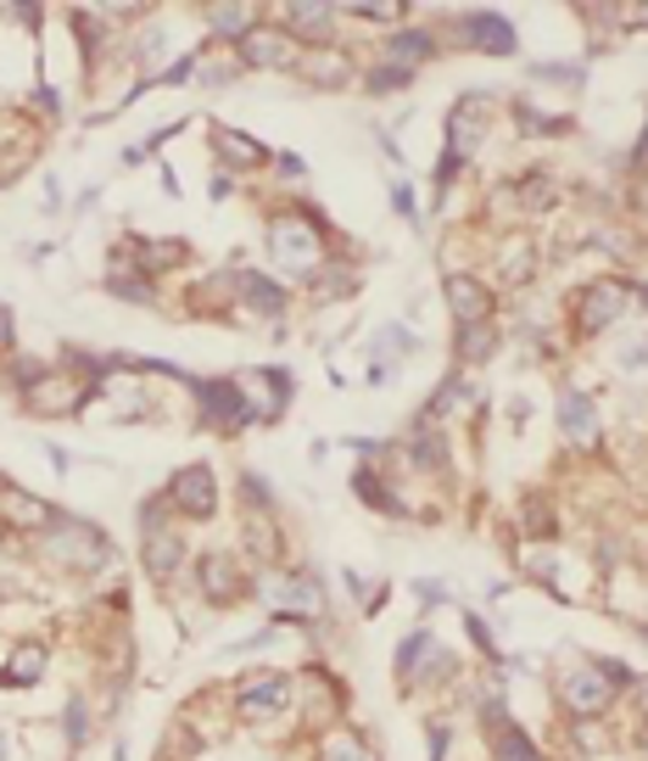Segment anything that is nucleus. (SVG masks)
Segmentation results:
<instances>
[{
  "mask_svg": "<svg viewBox=\"0 0 648 761\" xmlns=\"http://www.w3.org/2000/svg\"><path fill=\"white\" fill-rule=\"evenodd\" d=\"M45 554L67 571H102L113 560V543H102L96 527H78V521H56L45 538Z\"/></svg>",
  "mask_w": 648,
  "mask_h": 761,
  "instance_id": "obj_1",
  "label": "nucleus"
},
{
  "mask_svg": "<svg viewBox=\"0 0 648 761\" xmlns=\"http://www.w3.org/2000/svg\"><path fill=\"white\" fill-rule=\"evenodd\" d=\"M268 246H274V264H280L286 275H314V269H319V258H325L319 230H314V224H302V219H274Z\"/></svg>",
  "mask_w": 648,
  "mask_h": 761,
  "instance_id": "obj_2",
  "label": "nucleus"
},
{
  "mask_svg": "<svg viewBox=\"0 0 648 761\" xmlns=\"http://www.w3.org/2000/svg\"><path fill=\"white\" fill-rule=\"evenodd\" d=\"M487 118H492V96H465V102L453 107V118H447V162H442V175H447L453 162H465V157L476 151Z\"/></svg>",
  "mask_w": 648,
  "mask_h": 761,
  "instance_id": "obj_3",
  "label": "nucleus"
},
{
  "mask_svg": "<svg viewBox=\"0 0 648 761\" xmlns=\"http://www.w3.org/2000/svg\"><path fill=\"white\" fill-rule=\"evenodd\" d=\"M626 308H631V286L626 281H593L582 292V330H609Z\"/></svg>",
  "mask_w": 648,
  "mask_h": 761,
  "instance_id": "obj_4",
  "label": "nucleus"
},
{
  "mask_svg": "<svg viewBox=\"0 0 648 761\" xmlns=\"http://www.w3.org/2000/svg\"><path fill=\"white\" fill-rule=\"evenodd\" d=\"M615 700V678L598 666H587V672H565V706L576 711V717H593V711H604Z\"/></svg>",
  "mask_w": 648,
  "mask_h": 761,
  "instance_id": "obj_5",
  "label": "nucleus"
},
{
  "mask_svg": "<svg viewBox=\"0 0 648 761\" xmlns=\"http://www.w3.org/2000/svg\"><path fill=\"white\" fill-rule=\"evenodd\" d=\"M173 510L196 516V521H208L219 510V493H213V471L208 465H191V471L173 476Z\"/></svg>",
  "mask_w": 648,
  "mask_h": 761,
  "instance_id": "obj_6",
  "label": "nucleus"
},
{
  "mask_svg": "<svg viewBox=\"0 0 648 761\" xmlns=\"http://www.w3.org/2000/svg\"><path fill=\"white\" fill-rule=\"evenodd\" d=\"M268 605L274 611H302V616H314V611H325V588L314 582V577H274L268 588Z\"/></svg>",
  "mask_w": 648,
  "mask_h": 761,
  "instance_id": "obj_7",
  "label": "nucleus"
},
{
  "mask_svg": "<svg viewBox=\"0 0 648 761\" xmlns=\"http://www.w3.org/2000/svg\"><path fill=\"white\" fill-rule=\"evenodd\" d=\"M241 62H252V67H291V62H297L291 34H286V29H246Z\"/></svg>",
  "mask_w": 648,
  "mask_h": 761,
  "instance_id": "obj_8",
  "label": "nucleus"
},
{
  "mask_svg": "<svg viewBox=\"0 0 648 761\" xmlns=\"http://www.w3.org/2000/svg\"><path fill=\"white\" fill-rule=\"evenodd\" d=\"M0 516H7L12 527H23V532H51V527H56L51 504H40V498L23 493V487H0Z\"/></svg>",
  "mask_w": 648,
  "mask_h": 761,
  "instance_id": "obj_9",
  "label": "nucleus"
},
{
  "mask_svg": "<svg viewBox=\"0 0 648 761\" xmlns=\"http://www.w3.org/2000/svg\"><path fill=\"white\" fill-rule=\"evenodd\" d=\"M447 303H453L458 325H487L492 319V292L470 275H447Z\"/></svg>",
  "mask_w": 648,
  "mask_h": 761,
  "instance_id": "obj_10",
  "label": "nucleus"
},
{
  "mask_svg": "<svg viewBox=\"0 0 648 761\" xmlns=\"http://www.w3.org/2000/svg\"><path fill=\"white\" fill-rule=\"evenodd\" d=\"M286 695H291V684L274 672V678H263V684H246L241 695H235V711L246 717V722H263V717H274L286 706Z\"/></svg>",
  "mask_w": 648,
  "mask_h": 761,
  "instance_id": "obj_11",
  "label": "nucleus"
},
{
  "mask_svg": "<svg viewBox=\"0 0 648 761\" xmlns=\"http://www.w3.org/2000/svg\"><path fill=\"white\" fill-rule=\"evenodd\" d=\"M560 432H565L576 448H593V443H598V409H593V398H582V392H565V398H560Z\"/></svg>",
  "mask_w": 648,
  "mask_h": 761,
  "instance_id": "obj_12",
  "label": "nucleus"
},
{
  "mask_svg": "<svg viewBox=\"0 0 648 761\" xmlns=\"http://www.w3.org/2000/svg\"><path fill=\"white\" fill-rule=\"evenodd\" d=\"M202 594H208L213 605H230V600L246 594V588H241V571H235L230 554H208V560H202Z\"/></svg>",
  "mask_w": 648,
  "mask_h": 761,
  "instance_id": "obj_13",
  "label": "nucleus"
},
{
  "mask_svg": "<svg viewBox=\"0 0 648 761\" xmlns=\"http://www.w3.org/2000/svg\"><path fill=\"white\" fill-rule=\"evenodd\" d=\"M458 29H465L476 40V51H492V56H509L514 51V29L492 12H470V18H458Z\"/></svg>",
  "mask_w": 648,
  "mask_h": 761,
  "instance_id": "obj_14",
  "label": "nucleus"
},
{
  "mask_svg": "<svg viewBox=\"0 0 648 761\" xmlns=\"http://www.w3.org/2000/svg\"><path fill=\"white\" fill-rule=\"evenodd\" d=\"M487 728H492V750H498V761H537V750H531V739L503 717V711H492L487 717Z\"/></svg>",
  "mask_w": 648,
  "mask_h": 761,
  "instance_id": "obj_15",
  "label": "nucleus"
},
{
  "mask_svg": "<svg viewBox=\"0 0 648 761\" xmlns=\"http://www.w3.org/2000/svg\"><path fill=\"white\" fill-rule=\"evenodd\" d=\"M173 566H179V538H173L168 527H151V532H146V571H151L157 582H168Z\"/></svg>",
  "mask_w": 648,
  "mask_h": 761,
  "instance_id": "obj_16",
  "label": "nucleus"
},
{
  "mask_svg": "<svg viewBox=\"0 0 648 761\" xmlns=\"http://www.w3.org/2000/svg\"><path fill=\"white\" fill-rule=\"evenodd\" d=\"M302 73H308L314 84H347V78H352V62H347L341 51H325V45H319V51L302 56Z\"/></svg>",
  "mask_w": 648,
  "mask_h": 761,
  "instance_id": "obj_17",
  "label": "nucleus"
},
{
  "mask_svg": "<svg viewBox=\"0 0 648 761\" xmlns=\"http://www.w3.org/2000/svg\"><path fill=\"white\" fill-rule=\"evenodd\" d=\"M202 398H208V414L219 420V426H241V420H246V409H241V387H235V381L202 387Z\"/></svg>",
  "mask_w": 648,
  "mask_h": 761,
  "instance_id": "obj_18",
  "label": "nucleus"
},
{
  "mask_svg": "<svg viewBox=\"0 0 648 761\" xmlns=\"http://www.w3.org/2000/svg\"><path fill=\"white\" fill-rule=\"evenodd\" d=\"M40 672H45V649L40 644H18L12 660H7V684H40Z\"/></svg>",
  "mask_w": 648,
  "mask_h": 761,
  "instance_id": "obj_19",
  "label": "nucleus"
},
{
  "mask_svg": "<svg viewBox=\"0 0 648 761\" xmlns=\"http://www.w3.org/2000/svg\"><path fill=\"white\" fill-rule=\"evenodd\" d=\"M436 45H431V34L425 29H414V34H397L392 45H386V56H392V67H408V62H425ZM414 73V67H408Z\"/></svg>",
  "mask_w": 648,
  "mask_h": 761,
  "instance_id": "obj_20",
  "label": "nucleus"
},
{
  "mask_svg": "<svg viewBox=\"0 0 648 761\" xmlns=\"http://www.w3.org/2000/svg\"><path fill=\"white\" fill-rule=\"evenodd\" d=\"M235 286H241V297H246V303H252L257 314H280V292H274V286H268L263 275L241 269V275H235Z\"/></svg>",
  "mask_w": 648,
  "mask_h": 761,
  "instance_id": "obj_21",
  "label": "nucleus"
},
{
  "mask_svg": "<svg viewBox=\"0 0 648 761\" xmlns=\"http://www.w3.org/2000/svg\"><path fill=\"white\" fill-rule=\"evenodd\" d=\"M492 353V325H458V359L481 364Z\"/></svg>",
  "mask_w": 648,
  "mask_h": 761,
  "instance_id": "obj_22",
  "label": "nucleus"
},
{
  "mask_svg": "<svg viewBox=\"0 0 648 761\" xmlns=\"http://www.w3.org/2000/svg\"><path fill=\"white\" fill-rule=\"evenodd\" d=\"M219 151H224L230 162H241V168H257V162H263V146L246 140V135H235V129H219Z\"/></svg>",
  "mask_w": 648,
  "mask_h": 761,
  "instance_id": "obj_23",
  "label": "nucleus"
},
{
  "mask_svg": "<svg viewBox=\"0 0 648 761\" xmlns=\"http://www.w3.org/2000/svg\"><path fill=\"white\" fill-rule=\"evenodd\" d=\"M286 23L302 29V34H314V40H325V29H330V7H286Z\"/></svg>",
  "mask_w": 648,
  "mask_h": 761,
  "instance_id": "obj_24",
  "label": "nucleus"
},
{
  "mask_svg": "<svg viewBox=\"0 0 648 761\" xmlns=\"http://www.w3.org/2000/svg\"><path fill=\"white\" fill-rule=\"evenodd\" d=\"M325 761H369V750H363L358 733H330L325 739Z\"/></svg>",
  "mask_w": 648,
  "mask_h": 761,
  "instance_id": "obj_25",
  "label": "nucleus"
},
{
  "mask_svg": "<svg viewBox=\"0 0 648 761\" xmlns=\"http://www.w3.org/2000/svg\"><path fill=\"white\" fill-rule=\"evenodd\" d=\"M208 23L219 34H241L246 40V7H208Z\"/></svg>",
  "mask_w": 648,
  "mask_h": 761,
  "instance_id": "obj_26",
  "label": "nucleus"
},
{
  "mask_svg": "<svg viewBox=\"0 0 648 761\" xmlns=\"http://www.w3.org/2000/svg\"><path fill=\"white\" fill-rule=\"evenodd\" d=\"M408 78H414L408 67H392V62H386V67H375V73H369V91H375V96H392V91H403Z\"/></svg>",
  "mask_w": 648,
  "mask_h": 761,
  "instance_id": "obj_27",
  "label": "nucleus"
},
{
  "mask_svg": "<svg viewBox=\"0 0 648 761\" xmlns=\"http://www.w3.org/2000/svg\"><path fill=\"white\" fill-rule=\"evenodd\" d=\"M184 258V241H157V246H146V264H179Z\"/></svg>",
  "mask_w": 648,
  "mask_h": 761,
  "instance_id": "obj_28",
  "label": "nucleus"
},
{
  "mask_svg": "<svg viewBox=\"0 0 648 761\" xmlns=\"http://www.w3.org/2000/svg\"><path fill=\"white\" fill-rule=\"evenodd\" d=\"M252 549H257V554H274V527H268V521H252Z\"/></svg>",
  "mask_w": 648,
  "mask_h": 761,
  "instance_id": "obj_29",
  "label": "nucleus"
},
{
  "mask_svg": "<svg viewBox=\"0 0 648 761\" xmlns=\"http://www.w3.org/2000/svg\"><path fill=\"white\" fill-rule=\"evenodd\" d=\"M620 364H626V370L648 364V342H631V348H620Z\"/></svg>",
  "mask_w": 648,
  "mask_h": 761,
  "instance_id": "obj_30",
  "label": "nucleus"
},
{
  "mask_svg": "<svg viewBox=\"0 0 648 761\" xmlns=\"http://www.w3.org/2000/svg\"><path fill=\"white\" fill-rule=\"evenodd\" d=\"M157 56H162V34H151V40H140V62H146V67H151V62H157Z\"/></svg>",
  "mask_w": 648,
  "mask_h": 761,
  "instance_id": "obj_31",
  "label": "nucleus"
},
{
  "mask_svg": "<svg viewBox=\"0 0 648 761\" xmlns=\"http://www.w3.org/2000/svg\"><path fill=\"white\" fill-rule=\"evenodd\" d=\"M637 162H648V129H642V146H637Z\"/></svg>",
  "mask_w": 648,
  "mask_h": 761,
  "instance_id": "obj_32",
  "label": "nucleus"
},
{
  "mask_svg": "<svg viewBox=\"0 0 648 761\" xmlns=\"http://www.w3.org/2000/svg\"><path fill=\"white\" fill-rule=\"evenodd\" d=\"M7 319H12V314H7V308H0V336H7Z\"/></svg>",
  "mask_w": 648,
  "mask_h": 761,
  "instance_id": "obj_33",
  "label": "nucleus"
},
{
  "mask_svg": "<svg viewBox=\"0 0 648 761\" xmlns=\"http://www.w3.org/2000/svg\"><path fill=\"white\" fill-rule=\"evenodd\" d=\"M642 695H648V689H642Z\"/></svg>",
  "mask_w": 648,
  "mask_h": 761,
  "instance_id": "obj_34",
  "label": "nucleus"
}]
</instances>
